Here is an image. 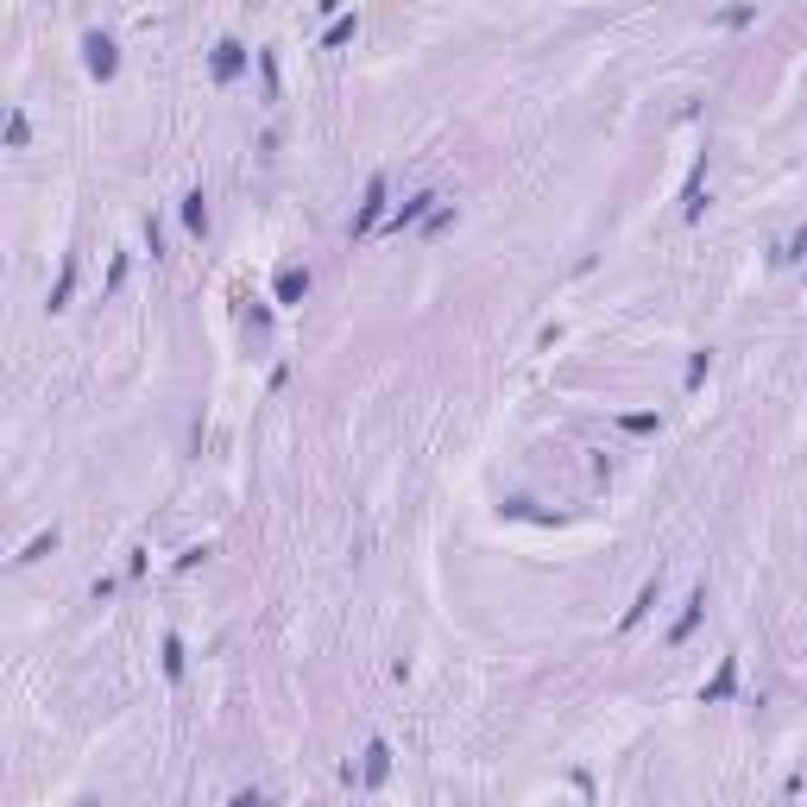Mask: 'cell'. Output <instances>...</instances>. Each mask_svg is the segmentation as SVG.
<instances>
[{
    "label": "cell",
    "mask_w": 807,
    "mask_h": 807,
    "mask_svg": "<svg viewBox=\"0 0 807 807\" xmlns=\"http://www.w3.org/2000/svg\"><path fill=\"white\" fill-rule=\"evenodd\" d=\"M385 209H392V183H385V177H373V183H366V202L354 209V228H347V234H354V240H366L373 228H385Z\"/></svg>",
    "instance_id": "6da1fadb"
},
{
    "label": "cell",
    "mask_w": 807,
    "mask_h": 807,
    "mask_svg": "<svg viewBox=\"0 0 807 807\" xmlns=\"http://www.w3.org/2000/svg\"><path fill=\"white\" fill-rule=\"evenodd\" d=\"M83 63H89L95 83H114V70H121V44H114L108 32H83Z\"/></svg>",
    "instance_id": "7a4b0ae2"
},
{
    "label": "cell",
    "mask_w": 807,
    "mask_h": 807,
    "mask_svg": "<svg viewBox=\"0 0 807 807\" xmlns=\"http://www.w3.org/2000/svg\"><path fill=\"white\" fill-rule=\"evenodd\" d=\"M435 209H442V196H435V190H416L410 202H398V209L385 215V234H404V228H416V221H429Z\"/></svg>",
    "instance_id": "3957f363"
},
{
    "label": "cell",
    "mask_w": 807,
    "mask_h": 807,
    "mask_svg": "<svg viewBox=\"0 0 807 807\" xmlns=\"http://www.w3.org/2000/svg\"><path fill=\"white\" fill-rule=\"evenodd\" d=\"M240 70H247V44H240V38H221L215 57H209V76H215V83H234Z\"/></svg>",
    "instance_id": "277c9868"
},
{
    "label": "cell",
    "mask_w": 807,
    "mask_h": 807,
    "mask_svg": "<svg viewBox=\"0 0 807 807\" xmlns=\"http://www.w3.org/2000/svg\"><path fill=\"white\" fill-rule=\"evenodd\" d=\"M700 618H706V587H694V593H687V606H681V618H675L669 644H687V637L700 631Z\"/></svg>",
    "instance_id": "5b68a950"
},
{
    "label": "cell",
    "mask_w": 807,
    "mask_h": 807,
    "mask_svg": "<svg viewBox=\"0 0 807 807\" xmlns=\"http://www.w3.org/2000/svg\"><path fill=\"white\" fill-rule=\"evenodd\" d=\"M732 694H738V656H725V663H719V675L700 687V706H719V700H732Z\"/></svg>",
    "instance_id": "8992f818"
},
{
    "label": "cell",
    "mask_w": 807,
    "mask_h": 807,
    "mask_svg": "<svg viewBox=\"0 0 807 807\" xmlns=\"http://www.w3.org/2000/svg\"><path fill=\"white\" fill-rule=\"evenodd\" d=\"M385 776H392V744H385V738H373V744H366V763H360V783H366V789H379Z\"/></svg>",
    "instance_id": "52a82bcc"
},
{
    "label": "cell",
    "mask_w": 807,
    "mask_h": 807,
    "mask_svg": "<svg viewBox=\"0 0 807 807\" xmlns=\"http://www.w3.org/2000/svg\"><path fill=\"white\" fill-rule=\"evenodd\" d=\"M70 290H76V259H63V266H57V284H51L44 309H51V316H57V309H70Z\"/></svg>",
    "instance_id": "ba28073f"
},
{
    "label": "cell",
    "mask_w": 807,
    "mask_h": 807,
    "mask_svg": "<svg viewBox=\"0 0 807 807\" xmlns=\"http://www.w3.org/2000/svg\"><path fill=\"white\" fill-rule=\"evenodd\" d=\"M700 177H706V164L687 177V196H681V221H700V215H706V183H700Z\"/></svg>",
    "instance_id": "9c48e42d"
},
{
    "label": "cell",
    "mask_w": 807,
    "mask_h": 807,
    "mask_svg": "<svg viewBox=\"0 0 807 807\" xmlns=\"http://www.w3.org/2000/svg\"><path fill=\"white\" fill-rule=\"evenodd\" d=\"M183 228H190L196 240L209 234V196H202V190H190V196H183Z\"/></svg>",
    "instance_id": "30bf717a"
},
{
    "label": "cell",
    "mask_w": 807,
    "mask_h": 807,
    "mask_svg": "<svg viewBox=\"0 0 807 807\" xmlns=\"http://www.w3.org/2000/svg\"><path fill=\"white\" fill-rule=\"evenodd\" d=\"M656 593H663V580H644V593H637V606H625V618H618V631H637V625H644V612L656 606Z\"/></svg>",
    "instance_id": "8fae6325"
},
{
    "label": "cell",
    "mask_w": 807,
    "mask_h": 807,
    "mask_svg": "<svg viewBox=\"0 0 807 807\" xmlns=\"http://www.w3.org/2000/svg\"><path fill=\"white\" fill-rule=\"evenodd\" d=\"M303 297H309V271L284 266L277 271V303H303Z\"/></svg>",
    "instance_id": "7c38bea8"
},
{
    "label": "cell",
    "mask_w": 807,
    "mask_h": 807,
    "mask_svg": "<svg viewBox=\"0 0 807 807\" xmlns=\"http://www.w3.org/2000/svg\"><path fill=\"white\" fill-rule=\"evenodd\" d=\"M354 32H360V13H341V19L322 32V51H341V44H354Z\"/></svg>",
    "instance_id": "4fadbf2b"
},
{
    "label": "cell",
    "mask_w": 807,
    "mask_h": 807,
    "mask_svg": "<svg viewBox=\"0 0 807 807\" xmlns=\"http://www.w3.org/2000/svg\"><path fill=\"white\" fill-rule=\"evenodd\" d=\"M164 681H183V637H164Z\"/></svg>",
    "instance_id": "5bb4252c"
},
{
    "label": "cell",
    "mask_w": 807,
    "mask_h": 807,
    "mask_svg": "<svg viewBox=\"0 0 807 807\" xmlns=\"http://www.w3.org/2000/svg\"><path fill=\"white\" fill-rule=\"evenodd\" d=\"M51 549H57V530H38V537L25 542V549H19V555H13V561H19V568H25V561H38V555H51Z\"/></svg>",
    "instance_id": "9a60e30c"
},
{
    "label": "cell",
    "mask_w": 807,
    "mask_h": 807,
    "mask_svg": "<svg viewBox=\"0 0 807 807\" xmlns=\"http://www.w3.org/2000/svg\"><path fill=\"white\" fill-rule=\"evenodd\" d=\"M25 139H32V121L13 108V114H6V145H13V151H25Z\"/></svg>",
    "instance_id": "2e32d148"
},
{
    "label": "cell",
    "mask_w": 807,
    "mask_h": 807,
    "mask_svg": "<svg viewBox=\"0 0 807 807\" xmlns=\"http://www.w3.org/2000/svg\"><path fill=\"white\" fill-rule=\"evenodd\" d=\"M618 429L625 435H650L656 429V410H631V416H618Z\"/></svg>",
    "instance_id": "e0dca14e"
},
{
    "label": "cell",
    "mask_w": 807,
    "mask_h": 807,
    "mask_svg": "<svg viewBox=\"0 0 807 807\" xmlns=\"http://www.w3.org/2000/svg\"><path fill=\"white\" fill-rule=\"evenodd\" d=\"M706 366H713V354H706V347H700V354H694V360H687V379H681V385H687V392H700V379H706Z\"/></svg>",
    "instance_id": "ac0fdd59"
},
{
    "label": "cell",
    "mask_w": 807,
    "mask_h": 807,
    "mask_svg": "<svg viewBox=\"0 0 807 807\" xmlns=\"http://www.w3.org/2000/svg\"><path fill=\"white\" fill-rule=\"evenodd\" d=\"M448 221H454V202H442V209H435V215H429V221H423V234H442V228H448Z\"/></svg>",
    "instance_id": "d6986e66"
}]
</instances>
